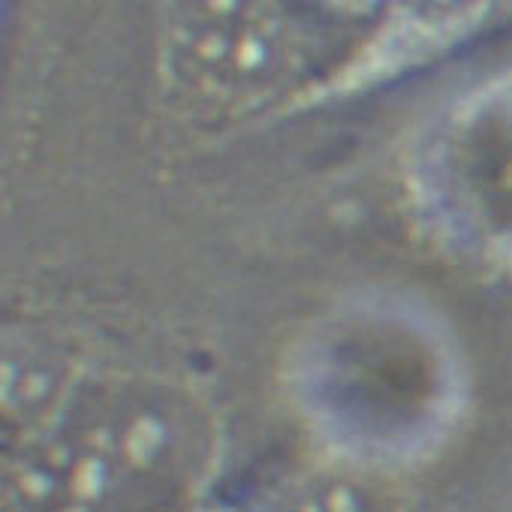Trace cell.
I'll list each match as a JSON object with an SVG mask.
<instances>
[{
    "label": "cell",
    "instance_id": "7a4b0ae2",
    "mask_svg": "<svg viewBox=\"0 0 512 512\" xmlns=\"http://www.w3.org/2000/svg\"><path fill=\"white\" fill-rule=\"evenodd\" d=\"M410 184L437 244L479 278L512 287V64L428 124Z\"/></svg>",
    "mask_w": 512,
    "mask_h": 512
},
{
    "label": "cell",
    "instance_id": "6da1fadb",
    "mask_svg": "<svg viewBox=\"0 0 512 512\" xmlns=\"http://www.w3.org/2000/svg\"><path fill=\"white\" fill-rule=\"evenodd\" d=\"M293 392L326 461L407 476L455 440L467 368L431 311L368 299L311 329L293 362Z\"/></svg>",
    "mask_w": 512,
    "mask_h": 512
},
{
    "label": "cell",
    "instance_id": "277c9868",
    "mask_svg": "<svg viewBox=\"0 0 512 512\" xmlns=\"http://www.w3.org/2000/svg\"><path fill=\"white\" fill-rule=\"evenodd\" d=\"M217 512H235V509H217Z\"/></svg>",
    "mask_w": 512,
    "mask_h": 512
},
{
    "label": "cell",
    "instance_id": "3957f363",
    "mask_svg": "<svg viewBox=\"0 0 512 512\" xmlns=\"http://www.w3.org/2000/svg\"><path fill=\"white\" fill-rule=\"evenodd\" d=\"M305 28L278 7H178L163 28V79L196 115H238L278 97L302 76Z\"/></svg>",
    "mask_w": 512,
    "mask_h": 512
}]
</instances>
